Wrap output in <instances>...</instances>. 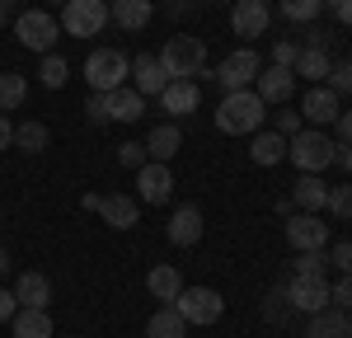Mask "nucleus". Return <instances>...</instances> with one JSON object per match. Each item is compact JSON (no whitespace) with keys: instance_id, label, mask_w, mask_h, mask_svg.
<instances>
[{"instance_id":"obj_25","label":"nucleus","mask_w":352,"mask_h":338,"mask_svg":"<svg viewBox=\"0 0 352 338\" xmlns=\"http://www.w3.org/2000/svg\"><path fill=\"white\" fill-rule=\"evenodd\" d=\"M292 202H296V212H324V202H329L324 174H300L296 188H292Z\"/></svg>"},{"instance_id":"obj_58","label":"nucleus","mask_w":352,"mask_h":338,"mask_svg":"<svg viewBox=\"0 0 352 338\" xmlns=\"http://www.w3.org/2000/svg\"><path fill=\"white\" fill-rule=\"evenodd\" d=\"M348 61H352V52H348Z\"/></svg>"},{"instance_id":"obj_1","label":"nucleus","mask_w":352,"mask_h":338,"mask_svg":"<svg viewBox=\"0 0 352 338\" xmlns=\"http://www.w3.org/2000/svg\"><path fill=\"white\" fill-rule=\"evenodd\" d=\"M263 113H268V104L254 89H226L221 109H217V132H226V137H254L263 127Z\"/></svg>"},{"instance_id":"obj_54","label":"nucleus","mask_w":352,"mask_h":338,"mask_svg":"<svg viewBox=\"0 0 352 338\" xmlns=\"http://www.w3.org/2000/svg\"><path fill=\"white\" fill-rule=\"evenodd\" d=\"M212 5H235V0H212Z\"/></svg>"},{"instance_id":"obj_4","label":"nucleus","mask_w":352,"mask_h":338,"mask_svg":"<svg viewBox=\"0 0 352 338\" xmlns=\"http://www.w3.org/2000/svg\"><path fill=\"white\" fill-rule=\"evenodd\" d=\"M132 80V56L118 52V47H99V52L85 56V84L94 94H113L118 84Z\"/></svg>"},{"instance_id":"obj_27","label":"nucleus","mask_w":352,"mask_h":338,"mask_svg":"<svg viewBox=\"0 0 352 338\" xmlns=\"http://www.w3.org/2000/svg\"><path fill=\"white\" fill-rule=\"evenodd\" d=\"M10 329H14V338H52L56 334L47 310H19V315L10 319Z\"/></svg>"},{"instance_id":"obj_5","label":"nucleus","mask_w":352,"mask_h":338,"mask_svg":"<svg viewBox=\"0 0 352 338\" xmlns=\"http://www.w3.org/2000/svg\"><path fill=\"white\" fill-rule=\"evenodd\" d=\"M14 38L24 43L28 52H52L56 38H61V19L52 10H19L14 19Z\"/></svg>"},{"instance_id":"obj_49","label":"nucleus","mask_w":352,"mask_h":338,"mask_svg":"<svg viewBox=\"0 0 352 338\" xmlns=\"http://www.w3.org/2000/svg\"><path fill=\"white\" fill-rule=\"evenodd\" d=\"M99 202H104V193H85L80 197V212H99Z\"/></svg>"},{"instance_id":"obj_21","label":"nucleus","mask_w":352,"mask_h":338,"mask_svg":"<svg viewBox=\"0 0 352 338\" xmlns=\"http://www.w3.org/2000/svg\"><path fill=\"white\" fill-rule=\"evenodd\" d=\"M99 216H104L113 230H136L141 207H136V197H127V193H109L104 202H99Z\"/></svg>"},{"instance_id":"obj_31","label":"nucleus","mask_w":352,"mask_h":338,"mask_svg":"<svg viewBox=\"0 0 352 338\" xmlns=\"http://www.w3.org/2000/svg\"><path fill=\"white\" fill-rule=\"evenodd\" d=\"M333 263H329V249H296L292 258V278H329Z\"/></svg>"},{"instance_id":"obj_28","label":"nucleus","mask_w":352,"mask_h":338,"mask_svg":"<svg viewBox=\"0 0 352 338\" xmlns=\"http://www.w3.org/2000/svg\"><path fill=\"white\" fill-rule=\"evenodd\" d=\"M188 334V319L174 306H160L151 319H146V338H184Z\"/></svg>"},{"instance_id":"obj_12","label":"nucleus","mask_w":352,"mask_h":338,"mask_svg":"<svg viewBox=\"0 0 352 338\" xmlns=\"http://www.w3.org/2000/svg\"><path fill=\"white\" fill-rule=\"evenodd\" d=\"M254 94L263 99V104H292L296 99V71L292 66H263L258 71V80H254Z\"/></svg>"},{"instance_id":"obj_26","label":"nucleus","mask_w":352,"mask_h":338,"mask_svg":"<svg viewBox=\"0 0 352 338\" xmlns=\"http://www.w3.org/2000/svg\"><path fill=\"white\" fill-rule=\"evenodd\" d=\"M249 155H254V165H282L287 160V137L282 132H254L249 137Z\"/></svg>"},{"instance_id":"obj_24","label":"nucleus","mask_w":352,"mask_h":338,"mask_svg":"<svg viewBox=\"0 0 352 338\" xmlns=\"http://www.w3.org/2000/svg\"><path fill=\"white\" fill-rule=\"evenodd\" d=\"M179 146H184V132H179L174 122H160V127L146 132V155L160 160V165H169V160L179 155Z\"/></svg>"},{"instance_id":"obj_13","label":"nucleus","mask_w":352,"mask_h":338,"mask_svg":"<svg viewBox=\"0 0 352 338\" xmlns=\"http://www.w3.org/2000/svg\"><path fill=\"white\" fill-rule=\"evenodd\" d=\"M282 282H287V296H292L296 315H315V310L333 306L329 301V278H282Z\"/></svg>"},{"instance_id":"obj_15","label":"nucleus","mask_w":352,"mask_h":338,"mask_svg":"<svg viewBox=\"0 0 352 338\" xmlns=\"http://www.w3.org/2000/svg\"><path fill=\"white\" fill-rule=\"evenodd\" d=\"M268 24H272V14H268L263 0H235V5H230V28H235L240 43L263 38V28H268Z\"/></svg>"},{"instance_id":"obj_52","label":"nucleus","mask_w":352,"mask_h":338,"mask_svg":"<svg viewBox=\"0 0 352 338\" xmlns=\"http://www.w3.org/2000/svg\"><path fill=\"white\" fill-rule=\"evenodd\" d=\"M14 5H19V0H0V10H14Z\"/></svg>"},{"instance_id":"obj_18","label":"nucleus","mask_w":352,"mask_h":338,"mask_svg":"<svg viewBox=\"0 0 352 338\" xmlns=\"http://www.w3.org/2000/svg\"><path fill=\"white\" fill-rule=\"evenodd\" d=\"M305 338H352V310H338V306L315 310L310 324H305Z\"/></svg>"},{"instance_id":"obj_7","label":"nucleus","mask_w":352,"mask_h":338,"mask_svg":"<svg viewBox=\"0 0 352 338\" xmlns=\"http://www.w3.org/2000/svg\"><path fill=\"white\" fill-rule=\"evenodd\" d=\"M56 19H61V33H71V38H94L109 24V5L104 0H66Z\"/></svg>"},{"instance_id":"obj_51","label":"nucleus","mask_w":352,"mask_h":338,"mask_svg":"<svg viewBox=\"0 0 352 338\" xmlns=\"http://www.w3.org/2000/svg\"><path fill=\"white\" fill-rule=\"evenodd\" d=\"M5 273H10V249L0 245V278H5Z\"/></svg>"},{"instance_id":"obj_35","label":"nucleus","mask_w":352,"mask_h":338,"mask_svg":"<svg viewBox=\"0 0 352 338\" xmlns=\"http://www.w3.org/2000/svg\"><path fill=\"white\" fill-rule=\"evenodd\" d=\"M38 80L47 84V89H61V84L71 80V61L56 52H43V61H38Z\"/></svg>"},{"instance_id":"obj_42","label":"nucleus","mask_w":352,"mask_h":338,"mask_svg":"<svg viewBox=\"0 0 352 338\" xmlns=\"http://www.w3.org/2000/svg\"><path fill=\"white\" fill-rule=\"evenodd\" d=\"M329 263H333V273H352V240H338L329 249Z\"/></svg>"},{"instance_id":"obj_36","label":"nucleus","mask_w":352,"mask_h":338,"mask_svg":"<svg viewBox=\"0 0 352 338\" xmlns=\"http://www.w3.org/2000/svg\"><path fill=\"white\" fill-rule=\"evenodd\" d=\"M324 80H329V89H333L338 99H343V94H352V61H348V56H338V61L329 66Z\"/></svg>"},{"instance_id":"obj_47","label":"nucleus","mask_w":352,"mask_h":338,"mask_svg":"<svg viewBox=\"0 0 352 338\" xmlns=\"http://www.w3.org/2000/svg\"><path fill=\"white\" fill-rule=\"evenodd\" d=\"M10 146H14V122L0 113V150H10Z\"/></svg>"},{"instance_id":"obj_56","label":"nucleus","mask_w":352,"mask_h":338,"mask_svg":"<svg viewBox=\"0 0 352 338\" xmlns=\"http://www.w3.org/2000/svg\"><path fill=\"white\" fill-rule=\"evenodd\" d=\"M0 221H5V212H0Z\"/></svg>"},{"instance_id":"obj_34","label":"nucleus","mask_w":352,"mask_h":338,"mask_svg":"<svg viewBox=\"0 0 352 338\" xmlns=\"http://www.w3.org/2000/svg\"><path fill=\"white\" fill-rule=\"evenodd\" d=\"M47 141H52L47 122H19V127H14V146H19V150H28V155L47 150Z\"/></svg>"},{"instance_id":"obj_17","label":"nucleus","mask_w":352,"mask_h":338,"mask_svg":"<svg viewBox=\"0 0 352 338\" xmlns=\"http://www.w3.org/2000/svg\"><path fill=\"white\" fill-rule=\"evenodd\" d=\"M155 19V0H113L109 5V24H118L122 33H141Z\"/></svg>"},{"instance_id":"obj_20","label":"nucleus","mask_w":352,"mask_h":338,"mask_svg":"<svg viewBox=\"0 0 352 338\" xmlns=\"http://www.w3.org/2000/svg\"><path fill=\"white\" fill-rule=\"evenodd\" d=\"M202 104V89H197V80H169L160 94V109L169 113V117H184V113H192Z\"/></svg>"},{"instance_id":"obj_41","label":"nucleus","mask_w":352,"mask_h":338,"mask_svg":"<svg viewBox=\"0 0 352 338\" xmlns=\"http://www.w3.org/2000/svg\"><path fill=\"white\" fill-rule=\"evenodd\" d=\"M85 117H89L94 127H109V99H104V94H89V99H85Z\"/></svg>"},{"instance_id":"obj_43","label":"nucleus","mask_w":352,"mask_h":338,"mask_svg":"<svg viewBox=\"0 0 352 338\" xmlns=\"http://www.w3.org/2000/svg\"><path fill=\"white\" fill-rule=\"evenodd\" d=\"M296 56H300L296 43H287V38H282V43H272V66H296Z\"/></svg>"},{"instance_id":"obj_44","label":"nucleus","mask_w":352,"mask_h":338,"mask_svg":"<svg viewBox=\"0 0 352 338\" xmlns=\"http://www.w3.org/2000/svg\"><path fill=\"white\" fill-rule=\"evenodd\" d=\"M324 10L338 19L343 28H352V0H324Z\"/></svg>"},{"instance_id":"obj_32","label":"nucleus","mask_w":352,"mask_h":338,"mask_svg":"<svg viewBox=\"0 0 352 338\" xmlns=\"http://www.w3.org/2000/svg\"><path fill=\"white\" fill-rule=\"evenodd\" d=\"M28 99V76L19 71H0V113H14Z\"/></svg>"},{"instance_id":"obj_14","label":"nucleus","mask_w":352,"mask_h":338,"mask_svg":"<svg viewBox=\"0 0 352 338\" xmlns=\"http://www.w3.org/2000/svg\"><path fill=\"white\" fill-rule=\"evenodd\" d=\"M338 113H343V104H338V94H333L329 84H310V89L300 94V117L315 122V127H333Z\"/></svg>"},{"instance_id":"obj_10","label":"nucleus","mask_w":352,"mask_h":338,"mask_svg":"<svg viewBox=\"0 0 352 338\" xmlns=\"http://www.w3.org/2000/svg\"><path fill=\"white\" fill-rule=\"evenodd\" d=\"M287 245H296V249H324L329 245V221L320 212H292V216H287Z\"/></svg>"},{"instance_id":"obj_19","label":"nucleus","mask_w":352,"mask_h":338,"mask_svg":"<svg viewBox=\"0 0 352 338\" xmlns=\"http://www.w3.org/2000/svg\"><path fill=\"white\" fill-rule=\"evenodd\" d=\"M10 291H14L19 310H47V306H52V282L43 278V273H24Z\"/></svg>"},{"instance_id":"obj_59","label":"nucleus","mask_w":352,"mask_h":338,"mask_svg":"<svg viewBox=\"0 0 352 338\" xmlns=\"http://www.w3.org/2000/svg\"><path fill=\"white\" fill-rule=\"evenodd\" d=\"M263 5H268V0H263Z\"/></svg>"},{"instance_id":"obj_40","label":"nucleus","mask_w":352,"mask_h":338,"mask_svg":"<svg viewBox=\"0 0 352 338\" xmlns=\"http://www.w3.org/2000/svg\"><path fill=\"white\" fill-rule=\"evenodd\" d=\"M329 301L338 310H352V273H343L338 282H329Z\"/></svg>"},{"instance_id":"obj_38","label":"nucleus","mask_w":352,"mask_h":338,"mask_svg":"<svg viewBox=\"0 0 352 338\" xmlns=\"http://www.w3.org/2000/svg\"><path fill=\"white\" fill-rule=\"evenodd\" d=\"M146 160H151V155H146V141H122V146H118V165L141 169Z\"/></svg>"},{"instance_id":"obj_50","label":"nucleus","mask_w":352,"mask_h":338,"mask_svg":"<svg viewBox=\"0 0 352 338\" xmlns=\"http://www.w3.org/2000/svg\"><path fill=\"white\" fill-rule=\"evenodd\" d=\"M338 165H343V169L352 174V146H338Z\"/></svg>"},{"instance_id":"obj_9","label":"nucleus","mask_w":352,"mask_h":338,"mask_svg":"<svg viewBox=\"0 0 352 338\" xmlns=\"http://www.w3.org/2000/svg\"><path fill=\"white\" fill-rule=\"evenodd\" d=\"M202 230H207V221H202V207H197V202L174 207V216H169V225H164V235H169L174 249H192V245H202Z\"/></svg>"},{"instance_id":"obj_22","label":"nucleus","mask_w":352,"mask_h":338,"mask_svg":"<svg viewBox=\"0 0 352 338\" xmlns=\"http://www.w3.org/2000/svg\"><path fill=\"white\" fill-rule=\"evenodd\" d=\"M146 286H151V296H155L160 306H174L179 291H184V273H179L174 263H155V268L146 273Z\"/></svg>"},{"instance_id":"obj_23","label":"nucleus","mask_w":352,"mask_h":338,"mask_svg":"<svg viewBox=\"0 0 352 338\" xmlns=\"http://www.w3.org/2000/svg\"><path fill=\"white\" fill-rule=\"evenodd\" d=\"M109 99V122H141V113H146V94H136L132 84H118Z\"/></svg>"},{"instance_id":"obj_48","label":"nucleus","mask_w":352,"mask_h":338,"mask_svg":"<svg viewBox=\"0 0 352 338\" xmlns=\"http://www.w3.org/2000/svg\"><path fill=\"white\" fill-rule=\"evenodd\" d=\"M305 47H320V52H329V28H315L310 24V43Z\"/></svg>"},{"instance_id":"obj_3","label":"nucleus","mask_w":352,"mask_h":338,"mask_svg":"<svg viewBox=\"0 0 352 338\" xmlns=\"http://www.w3.org/2000/svg\"><path fill=\"white\" fill-rule=\"evenodd\" d=\"M287 160L300 174H324L338 160V141L329 137V132H292L287 137Z\"/></svg>"},{"instance_id":"obj_57","label":"nucleus","mask_w":352,"mask_h":338,"mask_svg":"<svg viewBox=\"0 0 352 338\" xmlns=\"http://www.w3.org/2000/svg\"><path fill=\"white\" fill-rule=\"evenodd\" d=\"M104 5H113V0H104Z\"/></svg>"},{"instance_id":"obj_29","label":"nucleus","mask_w":352,"mask_h":338,"mask_svg":"<svg viewBox=\"0 0 352 338\" xmlns=\"http://www.w3.org/2000/svg\"><path fill=\"white\" fill-rule=\"evenodd\" d=\"M263 319L268 324H287V319H296V310H292V296H287V282H272L268 296H263Z\"/></svg>"},{"instance_id":"obj_6","label":"nucleus","mask_w":352,"mask_h":338,"mask_svg":"<svg viewBox=\"0 0 352 338\" xmlns=\"http://www.w3.org/2000/svg\"><path fill=\"white\" fill-rule=\"evenodd\" d=\"M174 310H179L188 324L207 329V324H217L221 315H226V296H221L217 286H184L179 301H174Z\"/></svg>"},{"instance_id":"obj_2","label":"nucleus","mask_w":352,"mask_h":338,"mask_svg":"<svg viewBox=\"0 0 352 338\" xmlns=\"http://www.w3.org/2000/svg\"><path fill=\"white\" fill-rule=\"evenodd\" d=\"M155 56H160L169 80H202V71H207V43L192 33H174Z\"/></svg>"},{"instance_id":"obj_53","label":"nucleus","mask_w":352,"mask_h":338,"mask_svg":"<svg viewBox=\"0 0 352 338\" xmlns=\"http://www.w3.org/2000/svg\"><path fill=\"white\" fill-rule=\"evenodd\" d=\"M47 5H56V10H61V5H66V0H47Z\"/></svg>"},{"instance_id":"obj_55","label":"nucleus","mask_w":352,"mask_h":338,"mask_svg":"<svg viewBox=\"0 0 352 338\" xmlns=\"http://www.w3.org/2000/svg\"><path fill=\"white\" fill-rule=\"evenodd\" d=\"M0 24H5V10H0Z\"/></svg>"},{"instance_id":"obj_45","label":"nucleus","mask_w":352,"mask_h":338,"mask_svg":"<svg viewBox=\"0 0 352 338\" xmlns=\"http://www.w3.org/2000/svg\"><path fill=\"white\" fill-rule=\"evenodd\" d=\"M19 315V301H14V291L10 286H0V324H10Z\"/></svg>"},{"instance_id":"obj_16","label":"nucleus","mask_w":352,"mask_h":338,"mask_svg":"<svg viewBox=\"0 0 352 338\" xmlns=\"http://www.w3.org/2000/svg\"><path fill=\"white\" fill-rule=\"evenodd\" d=\"M164 84H169V76H164L160 56H151V52L132 56V89H136V94H146V99H160Z\"/></svg>"},{"instance_id":"obj_39","label":"nucleus","mask_w":352,"mask_h":338,"mask_svg":"<svg viewBox=\"0 0 352 338\" xmlns=\"http://www.w3.org/2000/svg\"><path fill=\"white\" fill-rule=\"evenodd\" d=\"M272 132H282V137H292V132H300V109H292V104H282V109L272 113Z\"/></svg>"},{"instance_id":"obj_33","label":"nucleus","mask_w":352,"mask_h":338,"mask_svg":"<svg viewBox=\"0 0 352 338\" xmlns=\"http://www.w3.org/2000/svg\"><path fill=\"white\" fill-rule=\"evenodd\" d=\"M277 10H282V19L296 28H310L320 19V10H324V0H277Z\"/></svg>"},{"instance_id":"obj_37","label":"nucleus","mask_w":352,"mask_h":338,"mask_svg":"<svg viewBox=\"0 0 352 338\" xmlns=\"http://www.w3.org/2000/svg\"><path fill=\"white\" fill-rule=\"evenodd\" d=\"M324 212H333L338 221H352V183H338V188H329Z\"/></svg>"},{"instance_id":"obj_30","label":"nucleus","mask_w":352,"mask_h":338,"mask_svg":"<svg viewBox=\"0 0 352 338\" xmlns=\"http://www.w3.org/2000/svg\"><path fill=\"white\" fill-rule=\"evenodd\" d=\"M329 66H333V56L329 52H320V47H300V56H296V76H305L310 84H324V76H329Z\"/></svg>"},{"instance_id":"obj_11","label":"nucleus","mask_w":352,"mask_h":338,"mask_svg":"<svg viewBox=\"0 0 352 338\" xmlns=\"http://www.w3.org/2000/svg\"><path fill=\"white\" fill-rule=\"evenodd\" d=\"M136 197L151 202V207H164V202L174 197V174H169V165L146 160V165L136 169Z\"/></svg>"},{"instance_id":"obj_8","label":"nucleus","mask_w":352,"mask_h":338,"mask_svg":"<svg viewBox=\"0 0 352 338\" xmlns=\"http://www.w3.org/2000/svg\"><path fill=\"white\" fill-rule=\"evenodd\" d=\"M258 71H263V56L254 52V47H235L217 66V80H221V89H254Z\"/></svg>"},{"instance_id":"obj_46","label":"nucleus","mask_w":352,"mask_h":338,"mask_svg":"<svg viewBox=\"0 0 352 338\" xmlns=\"http://www.w3.org/2000/svg\"><path fill=\"white\" fill-rule=\"evenodd\" d=\"M333 127H338V146H352V109L338 113V122H333Z\"/></svg>"}]
</instances>
